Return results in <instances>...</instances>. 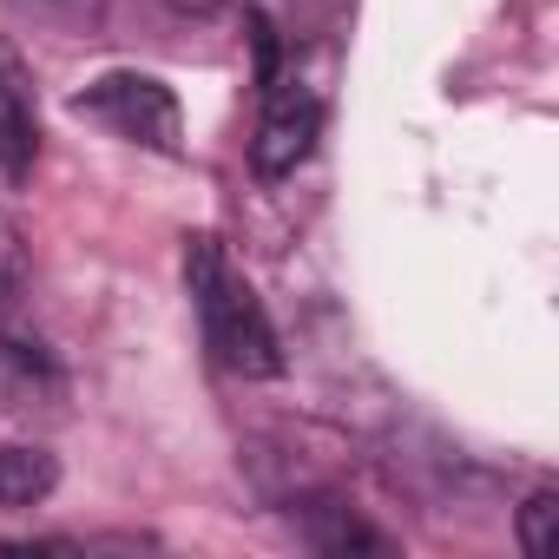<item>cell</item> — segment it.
I'll use <instances>...</instances> for the list:
<instances>
[{
	"label": "cell",
	"instance_id": "3",
	"mask_svg": "<svg viewBox=\"0 0 559 559\" xmlns=\"http://www.w3.org/2000/svg\"><path fill=\"white\" fill-rule=\"evenodd\" d=\"M317 132H323V99L297 80H270L263 86V126H257V145H250V165L263 178H284L297 171L310 152H317Z\"/></svg>",
	"mask_w": 559,
	"mask_h": 559
},
{
	"label": "cell",
	"instance_id": "5",
	"mask_svg": "<svg viewBox=\"0 0 559 559\" xmlns=\"http://www.w3.org/2000/svg\"><path fill=\"white\" fill-rule=\"evenodd\" d=\"M60 487V461L47 448H0V507H34Z\"/></svg>",
	"mask_w": 559,
	"mask_h": 559
},
{
	"label": "cell",
	"instance_id": "8",
	"mask_svg": "<svg viewBox=\"0 0 559 559\" xmlns=\"http://www.w3.org/2000/svg\"><path fill=\"white\" fill-rule=\"evenodd\" d=\"M27 8L47 14V21H60V27H93L106 14V0H27Z\"/></svg>",
	"mask_w": 559,
	"mask_h": 559
},
{
	"label": "cell",
	"instance_id": "2",
	"mask_svg": "<svg viewBox=\"0 0 559 559\" xmlns=\"http://www.w3.org/2000/svg\"><path fill=\"white\" fill-rule=\"evenodd\" d=\"M73 112L99 119L106 132L132 139V145H145V152H178V139H185V112H178L171 86L152 80V73H99V80L73 99Z\"/></svg>",
	"mask_w": 559,
	"mask_h": 559
},
{
	"label": "cell",
	"instance_id": "9",
	"mask_svg": "<svg viewBox=\"0 0 559 559\" xmlns=\"http://www.w3.org/2000/svg\"><path fill=\"white\" fill-rule=\"evenodd\" d=\"M165 8H178V14H217V8H230V0H165Z\"/></svg>",
	"mask_w": 559,
	"mask_h": 559
},
{
	"label": "cell",
	"instance_id": "4",
	"mask_svg": "<svg viewBox=\"0 0 559 559\" xmlns=\"http://www.w3.org/2000/svg\"><path fill=\"white\" fill-rule=\"evenodd\" d=\"M40 158V106H34V80L21 67V53L0 40V171L14 185L34 171Z\"/></svg>",
	"mask_w": 559,
	"mask_h": 559
},
{
	"label": "cell",
	"instance_id": "1",
	"mask_svg": "<svg viewBox=\"0 0 559 559\" xmlns=\"http://www.w3.org/2000/svg\"><path fill=\"white\" fill-rule=\"evenodd\" d=\"M185 276H191V304H198L204 343L217 349L224 369L257 376V382L284 369V343H276V330H270L263 297L250 290V276H243V270H230V257L217 250V237H191V250H185Z\"/></svg>",
	"mask_w": 559,
	"mask_h": 559
},
{
	"label": "cell",
	"instance_id": "7",
	"mask_svg": "<svg viewBox=\"0 0 559 559\" xmlns=\"http://www.w3.org/2000/svg\"><path fill=\"white\" fill-rule=\"evenodd\" d=\"M21 276H27V250H21V230L0 217V297H14L21 290Z\"/></svg>",
	"mask_w": 559,
	"mask_h": 559
},
{
	"label": "cell",
	"instance_id": "6",
	"mask_svg": "<svg viewBox=\"0 0 559 559\" xmlns=\"http://www.w3.org/2000/svg\"><path fill=\"white\" fill-rule=\"evenodd\" d=\"M552 546H559V493L539 487V493L520 507V552H526V559H546Z\"/></svg>",
	"mask_w": 559,
	"mask_h": 559
}]
</instances>
